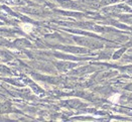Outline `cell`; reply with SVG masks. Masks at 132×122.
<instances>
[{"label": "cell", "mask_w": 132, "mask_h": 122, "mask_svg": "<svg viewBox=\"0 0 132 122\" xmlns=\"http://www.w3.org/2000/svg\"><path fill=\"white\" fill-rule=\"evenodd\" d=\"M118 98H119V95H118V94H115L114 96L110 98V100H113V102H116L118 100Z\"/></svg>", "instance_id": "obj_1"}]
</instances>
